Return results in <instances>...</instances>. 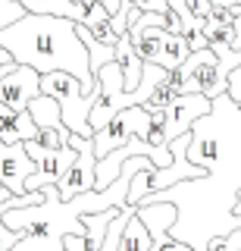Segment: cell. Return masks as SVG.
Returning a JSON list of instances; mask_svg holds the SVG:
<instances>
[{"label":"cell","instance_id":"19","mask_svg":"<svg viewBox=\"0 0 241 251\" xmlns=\"http://www.w3.org/2000/svg\"><path fill=\"white\" fill-rule=\"evenodd\" d=\"M138 10H147V13H166L169 10V0H135Z\"/></svg>","mask_w":241,"mask_h":251},{"label":"cell","instance_id":"8","mask_svg":"<svg viewBox=\"0 0 241 251\" xmlns=\"http://www.w3.org/2000/svg\"><path fill=\"white\" fill-rule=\"evenodd\" d=\"M116 63L122 66V78H126V91H138V85H141V75H144V63L141 53L135 50V44H131L129 35H122L119 41H116Z\"/></svg>","mask_w":241,"mask_h":251},{"label":"cell","instance_id":"1","mask_svg":"<svg viewBox=\"0 0 241 251\" xmlns=\"http://www.w3.org/2000/svg\"><path fill=\"white\" fill-rule=\"evenodd\" d=\"M188 160L207 167V173L197 179H182L141 201H173L178 217L169 232L188 242L194 251H207L213 235H225L241 226V217L235 214L241 192V107L229 98V91L216 94L213 110L194 120Z\"/></svg>","mask_w":241,"mask_h":251},{"label":"cell","instance_id":"13","mask_svg":"<svg viewBox=\"0 0 241 251\" xmlns=\"http://www.w3.org/2000/svg\"><path fill=\"white\" fill-rule=\"evenodd\" d=\"M207 251H241V226L225 235H213L207 242Z\"/></svg>","mask_w":241,"mask_h":251},{"label":"cell","instance_id":"23","mask_svg":"<svg viewBox=\"0 0 241 251\" xmlns=\"http://www.w3.org/2000/svg\"><path fill=\"white\" fill-rule=\"evenodd\" d=\"M10 195H13V192H10V188H6V185H0V204H3L6 198H10Z\"/></svg>","mask_w":241,"mask_h":251},{"label":"cell","instance_id":"11","mask_svg":"<svg viewBox=\"0 0 241 251\" xmlns=\"http://www.w3.org/2000/svg\"><path fill=\"white\" fill-rule=\"evenodd\" d=\"M188 57H191V44H188V38L166 31V38H163L160 53H157V60H153V63H160V66H166V69H178Z\"/></svg>","mask_w":241,"mask_h":251},{"label":"cell","instance_id":"7","mask_svg":"<svg viewBox=\"0 0 241 251\" xmlns=\"http://www.w3.org/2000/svg\"><path fill=\"white\" fill-rule=\"evenodd\" d=\"M210 110H213V98H207V94H200V91H188V94L173 98L163 107V113H166V141H173V138L182 135V132H188L194 126V120H200Z\"/></svg>","mask_w":241,"mask_h":251},{"label":"cell","instance_id":"16","mask_svg":"<svg viewBox=\"0 0 241 251\" xmlns=\"http://www.w3.org/2000/svg\"><path fill=\"white\" fill-rule=\"evenodd\" d=\"M147 251H194L188 242H182V239H175V235H169V239H157V242H151V248Z\"/></svg>","mask_w":241,"mask_h":251},{"label":"cell","instance_id":"10","mask_svg":"<svg viewBox=\"0 0 241 251\" xmlns=\"http://www.w3.org/2000/svg\"><path fill=\"white\" fill-rule=\"evenodd\" d=\"M126 35L131 38V44H135V50L141 53V60L153 63V60H157V53H160L163 38H166V25H147V28L131 25Z\"/></svg>","mask_w":241,"mask_h":251},{"label":"cell","instance_id":"9","mask_svg":"<svg viewBox=\"0 0 241 251\" xmlns=\"http://www.w3.org/2000/svg\"><path fill=\"white\" fill-rule=\"evenodd\" d=\"M126 207H129V204H126ZM119 214H122V207H107V210H91V214L82 217L85 239H88V248L91 251H100V245H104V239H107V229H110V223Z\"/></svg>","mask_w":241,"mask_h":251},{"label":"cell","instance_id":"12","mask_svg":"<svg viewBox=\"0 0 241 251\" xmlns=\"http://www.w3.org/2000/svg\"><path fill=\"white\" fill-rule=\"evenodd\" d=\"M151 242H153L151 229H147V226H144L138 217H131L129 226H126V232H122L119 251H147V248H151Z\"/></svg>","mask_w":241,"mask_h":251},{"label":"cell","instance_id":"22","mask_svg":"<svg viewBox=\"0 0 241 251\" xmlns=\"http://www.w3.org/2000/svg\"><path fill=\"white\" fill-rule=\"evenodd\" d=\"M100 3H104V6H107V10H110V16H113V13H116V10H119V6H122V3H126V0H100Z\"/></svg>","mask_w":241,"mask_h":251},{"label":"cell","instance_id":"25","mask_svg":"<svg viewBox=\"0 0 241 251\" xmlns=\"http://www.w3.org/2000/svg\"><path fill=\"white\" fill-rule=\"evenodd\" d=\"M0 185H3V182H0Z\"/></svg>","mask_w":241,"mask_h":251},{"label":"cell","instance_id":"17","mask_svg":"<svg viewBox=\"0 0 241 251\" xmlns=\"http://www.w3.org/2000/svg\"><path fill=\"white\" fill-rule=\"evenodd\" d=\"M225 91H229V98L241 107V63H238L235 69H232V75H229V88H225Z\"/></svg>","mask_w":241,"mask_h":251},{"label":"cell","instance_id":"5","mask_svg":"<svg viewBox=\"0 0 241 251\" xmlns=\"http://www.w3.org/2000/svg\"><path fill=\"white\" fill-rule=\"evenodd\" d=\"M69 145H75V163L66 170V176L57 182L60 188V198H75L82 192H91L97 185V151H94V138H85V135H69Z\"/></svg>","mask_w":241,"mask_h":251},{"label":"cell","instance_id":"21","mask_svg":"<svg viewBox=\"0 0 241 251\" xmlns=\"http://www.w3.org/2000/svg\"><path fill=\"white\" fill-rule=\"evenodd\" d=\"M235 50H241V13H238V22H235V41H232Z\"/></svg>","mask_w":241,"mask_h":251},{"label":"cell","instance_id":"15","mask_svg":"<svg viewBox=\"0 0 241 251\" xmlns=\"http://www.w3.org/2000/svg\"><path fill=\"white\" fill-rule=\"evenodd\" d=\"M19 16H25V6H22L19 0H0V28L16 22Z\"/></svg>","mask_w":241,"mask_h":251},{"label":"cell","instance_id":"6","mask_svg":"<svg viewBox=\"0 0 241 251\" xmlns=\"http://www.w3.org/2000/svg\"><path fill=\"white\" fill-rule=\"evenodd\" d=\"M41 94V73L35 66H25V63H13L10 69L0 78V100H3L10 110H28L32 98Z\"/></svg>","mask_w":241,"mask_h":251},{"label":"cell","instance_id":"24","mask_svg":"<svg viewBox=\"0 0 241 251\" xmlns=\"http://www.w3.org/2000/svg\"><path fill=\"white\" fill-rule=\"evenodd\" d=\"M235 214L241 217V192H238V201H235Z\"/></svg>","mask_w":241,"mask_h":251},{"label":"cell","instance_id":"4","mask_svg":"<svg viewBox=\"0 0 241 251\" xmlns=\"http://www.w3.org/2000/svg\"><path fill=\"white\" fill-rule=\"evenodd\" d=\"M151 123H153V113L144 104H135V107L119 110V113H116L113 120L104 126V129L94 132V151H97V157H104V154L116 151V148L129 145L135 135L144 138L147 129H151Z\"/></svg>","mask_w":241,"mask_h":251},{"label":"cell","instance_id":"14","mask_svg":"<svg viewBox=\"0 0 241 251\" xmlns=\"http://www.w3.org/2000/svg\"><path fill=\"white\" fill-rule=\"evenodd\" d=\"M69 135H72L69 129H38L35 141L41 148H63V145H69Z\"/></svg>","mask_w":241,"mask_h":251},{"label":"cell","instance_id":"20","mask_svg":"<svg viewBox=\"0 0 241 251\" xmlns=\"http://www.w3.org/2000/svg\"><path fill=\"white\" fill-rule=\"evenodd\" d=\"M188 6H191V13L197 16V19H204V22H207L210 10H213V0H188Z\"/></svg>","mask_w":241,"mask_h":251},{"label":"cell","instance_id":"2","mask_svg":"<svg viewBox=\"0 0 241 251\" xmlns=\"http://www.w3.org/2000/svg\"><path fill=\"white\" fill-rule=\"evenodd\" d=\"M0 44L16 63L35 66L38 73H72L88 91H97V75L91 73L88 47L79 38V22L50 13H25L0 28Z\"/></svg>","mask_w":241,"mask_h":251},{"label":"cell","instance_id":"3","mask_svg":"<svg viewBox=\"0 0 241 251\" xmlns=\"http://www.w3.org/2000/svg\"><path fill=\"white\" fill-rule=\"evenodd\" d=\"M41 91L50 94V98L60 100V110H63V123L69 132L75 135H85V138H94V129H91L88 116H91V107H94V91L85 88V82L72 73H44L41 75Z\"/></svg>","mask_w":241,"mask_h":251},{"label":"cell","instance_id":"18","mask_svg":"<svg viewBox=\"0 0 241 251\" xmlns=\"http://www.w3.org/2000/svg\"><path fill=\"white\" fill-rule=\"evenodd\" d=\"M166 31H173V35H185V22H182V16H178L173 6L166 10Z\"/></svg>","mask_w":241,"mask_h":251}]
</instances>
